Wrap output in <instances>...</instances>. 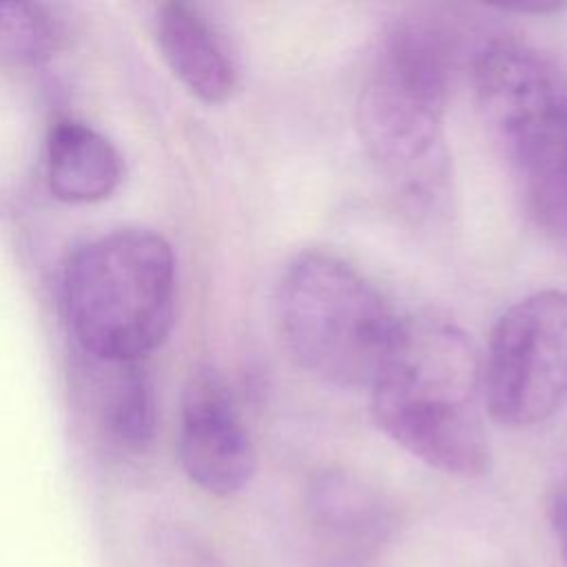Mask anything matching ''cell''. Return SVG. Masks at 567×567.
<instances>
[{
    "instance_id": "1",
    "label": "cell",
    "mask_w": 567,
    "mask_h": 567,
    "mask_svg": "<svg viewBox=\"0 0 567 567\" xmlns=\"http://www.w3.org/2000/svg\"><path fill=\"white\" fill-rule=\"evenodd\" d=\"M370 405L379 430L425 465L461 478L489 470L481 357L456 326L403 319Z\"/></svg>"
},
{
    "instance_id": "2",
    "label": "cell",
    "mask_w": 567,
    "mask_h": 567,
    "mask_svg": "<svg viewBox=\"0 0 567 567\" xmlns=\"http://www.w3.org/2000/svg\"><path fill=\"white\" fill-rule=\"evenodd\" d=\"M454 35L430 16L399 18L381 35L357 102L363 148L414 204H432L447 182L445 106Z\"/></svg>"
},
{
    "instance_id": "3",
    "label": "cell",
    "mask_w": 567,
    "mask_h": 567,
    "mask_svg": "<svg viewBox=\"0 0 567 567\" xmlns=\"http://www.w3.org/2000/svg\"><path fill=\"white\" fill-rule=\"evenodd\" d=\"M69 330L93 361H144L171 334L177 268L151 228H117L84 241L62 272Z\"/></svg>"
},
{
    "instance_id": "4",
    "label": "cell",
    "mask_w": 567,
    "mask_h": 567,
    "mask_svg": "<svg viewBox=\"0 0 567 567\" xmlns=\"http://www.w3.org/2000/svg\"><path fill=\"white\" fill-rule=\"evenodd\" d=\"M275 317L290 359L315 379L359 390L379 374L403 319L352 264L312 250L279 277Z\"/></svg>"
},
{
    "instance_id": "5",
    "label": "cell",
    "mask_w": 567,
    "mask_h": 567,
    "mask_svg": "<svg viewBox=\"0 0 567 567\" xmlns=\"http://www.w3.org/2000/svg\"><path fill=\"white\" fill-rule=\"evenodd\" d=\"M472 78L529 213L567 237V75L534 47L494 40L474 58Z\"/></svg>"
},
{
    "instance_id": "6",
    "label": "cell",
    "mask_w": 567,
    "mask_h": 567,
    "mask_svg": "<svg viewBox=\"0 0 567 567\" xmlns=\"http://www.w3.org/2000/svg\"><path fill=\"white\" fill-rule=\"evenodd\" d=\"M483 403L509 430L534 427L567 403V292L536 290L496 319L481 359Z\"/></svg>"
},
{
    "instance_id": "7",
    "label": "cell",
    "mask_w": 567,
    "mask_h": 567,
    "mask_svg": "<svg viewBox=\"0 0 567 567\" xmlns=\"http://www.w3.org/2000/svg\"><path fill=\"white\" fill-rule=\"evenodd\" d=\"M177 454L186 476L215 496L241 492L255 474V447L235 394L210 365L193 370L184 385Z\"/></svg>"
},
{
    "instance_id": "8",
    "label": "cell",
    "mask_w": 567,
    "mask_h": 567,
    "mask_svg": "<svg viewBox=\"0 0 567 567\" xmlns=\"http://www.w3.org/2000/svg\"><path fill=\"white\" fill-rule=\"evenodd\" d=\"M155 40L179 84L204 104L228 102L239 84V69L217 24L190 2H164L155 13Z\"/></svg>"
},
{
    "instance_id": "9",
    "label": "cell",
    "mask_w": 567,
    "mask_h": 567,
    "mask_svg": "<svg viewBox=\"0 0 567 567\" xmlns=\"http://www.w3.org/2000/svg\"><path fill=\"white\" fill-rule=\"evenodd\" d=\"M124 177L115 144L86 122L62 117L47 135V179L66 204H95L111 197Z\"/></svg>"
},
{
    "instance_id": "10",
    "label": "cell",
    "mask_w": 567,
    "mask_h": 567,
    "mask_svg": "<svg viewBox=\"0 0 567 567\" xmlns=\"http://www.w3.org/2000/svg\"><path fill=\"white\" fill-rule=\"evenodd\" d=\"M111 368L100 396V416L111 436L128 447L144 450L155 432L153 383L144 361L106 363Z\"/></svg>"
},
{
    "instance_id": "11",
    "label": "cell",
    "mask_w": 567,
    "mask_h": 567,
    "mask_svg": "<svg viewBox=\"0 0 567 567\" xmlns=\"http://www.w3.org/2000/svg\"><path fill=\"white\" fill-rule=\"evenodd\" d=\"M310 507L317 523L341 538H374L385 527L381 498L343 472H323L312 483Z\"/></svg>"
},
{
    "instance_id": "12",
    "label": "cell",
    "mask_w": 567,
    "mask_h": 567,
    "mask_svg": "<svg viewBox=\"0 0 567 567\" xmlns=\"http://www.w3.org/2000/svg\"><path fill=\"white\" fill-rule=\"evenodd\" d=\"M62 40L60 22L47 7L33 2H0V62L40 64Z\"/></svg>"
},
{
    "instance_id": "13",
    "label": "cell",
    "mask_w": 567,
    "mask_h": 567,
    "mask_svg": "<svg viewBox=\"0 0 567 567\" xmlns=\"http://www.w3.org/2000/svg\"><path fill=\"white\" fill-rule=\"evenodd\" d=\"M549 518L556 536L560 538V547L565 554V565H567V494L558 492L551 503H549Z\"/></svg>"
},
{
    "instance_id": "14",
    "label": "cell",
    "mask_w": 567,
    "mask_h": 567,
    "mask_svg": "<svg viewBox=\"0 0 567 567\" xmlns=\"http://www.w3.org/2000/svg\"><path fill=\"white\" fill-rule=\"evenodd\" d=\"M503 11H518V13H560L563 9H567V4H560V2H551V4H516V7H501Z\"/></svg>"
}]
</instances>
